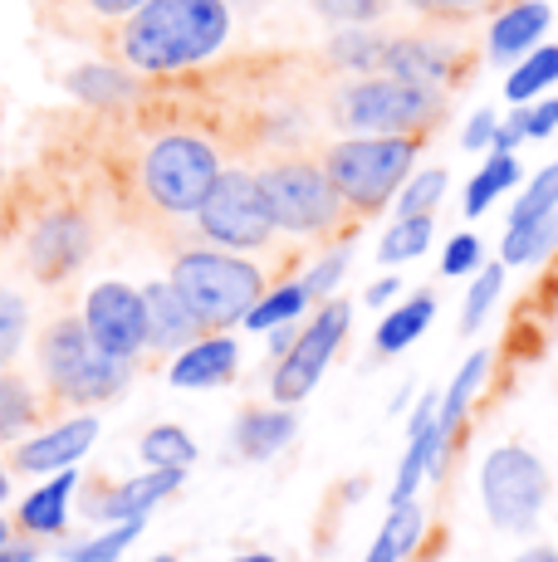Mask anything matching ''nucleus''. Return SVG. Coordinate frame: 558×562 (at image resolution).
Listing matches in <instances>:
<instances>
[{
  "instance_id": "bb28decb",
  "label": "nucleus",
  "mask_w": 558,
  "mask_h": 562,
  "mask_svg": "<svg viewBox=\"0 0 558 562\" xmlns=\"http://www.w3.org/2000/svg\"><path fill=\"white\" fill-rule=\"evenodd\" d=\"M554 83H558V45H544V49L524 54L520 69L504 79V99H510V103H529L534 93L554 89Z\"/></svg>"
},
{
  "instance_id": "9d476101",
  "label": "nucleus",
  "mask_w": 558,
  "mask_h": 562,
  "mask_svg": "<svg viewBox=\"0 0 558 562\" xmlns=\"http://www.w3.org/2000/svg\"><path fill=\"white\" fill-rule=\"evenodd\" d=\"M348 318H353L348 304H343V299H328V304L309 318V328L279 352L275 382H270V396L279 406H299L319 386V376H324L328 362H334L338 342L348 338Z\"/></svg>"
},
{
  "instance_id": "f257e3e1",
  "label": "nucleus",
  "mask_w": 558,
  "mask_h": 562,
  "mask_svg": "<svg viewBox=\"0 0 558 562\" xmlns=\"http://www.w3.org/2000/svg\"><path fill=\"white\" fill-rule=\"evenodd\" d=\"M231 35L225 0H147L123 25V59L143 74H171L211 59Z\"/></svg>"
},
{
  "instance_id": "e433bc0d",
  "label": "nucleus",
  "mask_w": 558,
  "mask_h": 562,
  "mask_svg": "<svg viewBox=\"0 0 558 562\" xmlns=\"http://www.w3.org/2000/svg\"><path fill=\"white\" fill-rule=\"evenodd\" d=\"M25 328H30L25 299L10 294V289H0V367L15 358L20 348H25Z\"/></svg>"
},
{
  "instance_id": "2eb2a0df",
  "label": "nucleus",
  "mask_w": 558,
  "mask_h": 562,
  "mask_svg": "<svg viewBox=\"0 0 558 562\" xmlns=\"http://www.w3.org/2000/svg\"><path fill=\"white\" fill-rule=\"evenodd\" d=\"M382 69L397 74V79H406V83L446 89V83L456 79V49L442 45V40H432V35H402V40H388Z\"/></svg>"
},
{
  "instance_id": "7c9ffc66",
  "label": "nucleus",
  "mask_w": 558,
  "mask_h": 562,
  "mask_svg": "<svg viewBox=\"0 0 558 562\" xmlns=\"http://www.w3.org/2000/svg\"><path fill=\"white\" fill-rule=\"evenodd\" d=\"M558 245V211L544 215L534 225H520V231H504V245H500V265H529V259L549 255Z\"/></svg>"
},
{
  "instance_id": "ea45409f",
  "label": "nucleus",
  "mask_w": 558,
  "mask_h": 562,
  "mask_svg": "<svg viewBox=\"0 0 558 562\" xmlns=\"http://www.w3.org/2000/svg\"><path fill=\"white\" fill-rule=\"evenodd\" d=\"M480 240L476 235H456V240L446 245V255H442V274H450V279H460V274H476L480 269Z\"/></svg>"
},
{
  "instance_id": "0eeeda50",
  "label": "nucleus",
  "mask_w": 558,
  "mask_h": 562,
  "mask_svg": "<svg viewBox=\"0 0 558 562\" xmlns=\"http://www.w3.org/2000/svg\"><path fill=\"white\" fill-rule=\"evenodd\" d=\"M480 504L500 533H534L549 504V470L524 446H500L480 464Z\"/></svg>"
},
{
  "instance_id": "b1692460",
  "label": "nucleus",
  "mask_w": 558,
  "mask_h": 562,
  "mask_svg": "<svg viewBox=\"0 0 558 562\" xmlns=\"http://www.w3.org/2000/svg\"><path fill=\"white\" fill-rule=\"evenodd\" d=\"M416 538H422V509H416L412 499L392 504L388 524H382V533L372 538V548H368V558L362 562H402L416 548Z\"/></svg>"
},
{
  "instance_id": "3c124183",
  "label": "nucleus",
  "mask_w": 558,
  "mask_h": 562,
  "mask_svg": "<svg viewBox=\"0 0 558 562\" xmlns=\"http://www.w3.org/2000/svg\"><path fill=\"white\" fill-rule=\"evenodd\" d=\"M514 562H558V548H529V553H520Z\"/></svg>"
},
{
  "instance_id": "2f4dec72",
  "label": "nucleus",
  "mask_w": 558,
  "mask_h": 562,
  "mask_svg": "<svg viewBox=\"0 0 558 562\" xmlns=\"http://www.w3.org/2000/svg\"><path fill=\"white\" fill-rule=\"evenodd\" d=\"M432 245V215H397V225L382 235L378 259L382 265H402V259H416Z\"/></svg>"
},
{
  "instance_id": "f704fd0d",
  "label": "nucleus",
  "mask_w": 558,
  "mask_h": 562,
  "mask_svg": "<svg viewBox=\"0 0 558 562\" xmlns=\"http://www.w3.org/2000/svg\"><path fill=\"white\" fill-rule=\"evenodd\" d=\"M500 289H504V265H486V269H476V284H470L466 308H460V333H476L480 323H486V313L495 308Z\"/></svg>"
},
{
  "instance_id": "de8ad7c7",
  "label": "nucleus",
  "mask_w": 558,
  "mask_h": 562,
  "mask_svg": "<svg viewBox=\"0 0 558 562\" xmlns=\"http://www.w3.org/2000/svg\"><path fill=\"white\" fill-rule=\"evenodd\" d=\"M397 289H402V279H378V284L368 289V304H372V308L392 304V299H397Z\"/></svg>"
},
{
  "instance_id": "f03ea898",
  "label": "nucleus",
  "mask_w": 558,
  "mask_h": 562,
  "mask_svg": "<svg viewBox=\"0 0 558 562\" xmlns=\"http://www.w3.org/2000/svg\"><path fill=\"white\" fill-rule=\"evenodd\" d=\"M442 117V89L406 83L397 74H368L334 93V123L353 137H412Z\"/></svg>"
},
{
  "instance_id": "412c9836",
  "label": "nucleus",
  "mask_w": 558,
  "mask_h": 562,
  "mask_svg": "<svg viewBox=\"0 0 558 562\" xmlns=\"http://www.w3.org/2000/svg\"><path fill=\"white\" fill-rule=\"evenodd\" d=\"M486 372H490V352L480 348L476 358H466V362H460L456 382H450V392L442 396V406H436V420H432V430H436V446H442L446 456H450V440H456V430H460V420H466L470 402H476L480 382H486Z\"/></svg>"
},
{
  "instance_id": "dca6fc26",
  "label": "nucleus",
  "mask_w": 558,
  "mask_h": 562,
  "mask_svg": "<svg viewBox=\"0 0 558 562\" xmlns=\"http://www.w3.org/2000/svg\"><path fill=\"white\" fill-rule=\"evenodd\" d=\"M143 308H147V348H157V352H181L207 333L197 313L187 308V299L171 289V279L143 289Z\"/></svg>"
},
{
  "instance_id": "a18cd8bd",
  "label": "nucleus",
  "mask_w": 558,
  "mask_h": 562,
  "mask_svg": "<svg viewBox=\"0 0 558 562\" xmlns=\"http://www.w3.org/2000/svg\"><path fill=\"white\" fill-rule=\"evenodd\" d=\"M436 406H442V396H436V392H426L422 402H416L412 420H406V436H422V430H426V426H432V420H436Z\"/></svg>"
},
{
  "instance_id": "4468645a",
  "label": "nucleus",
  "mask_w": 558,
  "mask_h": 562,
  "mask_svg": "<svg viewBox=\"0 0 558 562\" xmlns=\"http://www.w3.org/2000/svg\"><path fill=\"white\" fill-rule=\"evenodd\" d=\"M181 480H187V470H153L147 464L143 474H133V480H123L118 490H109L103 499L89 504V518H103V524H123V518H147L163 499L181 490Z\"/></svg>"
},
{
  "instance_id": "c85d7f7f",
  "label": "nucleus",
  "mask_w": 558,
  "mask_h": 562,
  "mask_svg": "<svg viewBox=\"0 0 558 562\" xmlns=\"http://www.w3.org/2000/svg\"><path fill=\"white\" fill-rule=\"evenodd\" d=\"M143 533V518H123V524H109L103 533L83 538V543H69L64 548V562H118L127 548L137 543Z\"/></svg>"
},
{
  "instance_id": "393cba45",
  "label": "nucleus",
  "mask_w": 558,
  "mask_h": 562,
  "mask_svg": "<svg viewBox=\"0 0 558 562\" xmlns=\"http://www.w3.org/2000/svg\"><path fill=\"white\" fill-rule=\"evenodd\" d=\"M314 299H309V289H304V279L299 284H279V289H265L260 299H255V308L245 313V328H255V333H270L279 328V323H294L299 313H304Z\"/></svg>"
},
{
  "instance_id": "6e6552de",
  "label": "nucleus",
  "mask_w": 558,
  "mask_h": 562,
  "mask_svg": "<svg viewBox=\"0 0 558 562\" xmlns=\"http://www.w3.org/2000/svg\"><path fill=\"white\" fill-rule=\"evenodd\" d=\"M260 191L275 215V231L289 235H328L343 215V196L319 161H275L260 171Z\"/></svg>"
},
{
  "instance_id": "a19ab883",
  "label": "nucleus",
  "mask_w": 558,
  "mask_h": 562,
  "mask_svg": "<svg viewBox=\"0 0 558 562\" xmlns=\"http://www.w3.org/2000/svg\"><path fill=\"white\" fill-rule=\"evenodd\" d=\"M402 5L422 10V15H476V10L495 5V0H402Z\"/></svg>"
},
{
  "instance_id": "20e7f679",
  "label": "nucleus",
  "mask_w": 558,
  "mask_h": 562,
  "mask_svg": "<svg viewBox=\"0 0 558 562\" xmlns=\"http://www.w3.org/2000/svg\"><path fill=\"white\" fill-rule=\"evenodd\" d=\"M171 289L187 299L201 328H231V323H245V313L265 294V279L250 259L231 250H187L171 265Z\"/></svg>"
},
{
  "instance_id": "c03bdc74",
  "label": "nucleus",
  "mask_w": 558,
  "mask_h": 562,
  "mask_svg": "<svg viewBox=\"0 0 558 562\" xmlns=\"http://www.w3.org/2000/svg\"><path fill=\"white\" fill-rule=\"evenodd\" d=\"M495 113H476L466 123V137H460V147H466V153H476V147H490V137H495Z\"/></svg>"
},
{
  "instance_id": "7ed1b4c3",
  "label": "nucleus",
  "mask_w": 558,
  "mask_h": 562,
  "mask_svg": "<svg viewBox=\"0 0 558 562\" xmlns=\"http://www.w3.org/2000/svg\"><path fill=\"white\" fill-rule=\"evenodd\" d=\"M40 367L49 376V392L69 406L113 402L127 386V376H133V362L103 352L89 338L83 318H59L55 328H45V338H40Z\"/></svg>"
},
{
  "instance_id": "f8f14e48",
  "label": "nucleus",
  "mask_w": 558,
  "mask_h": 562,
  "mask_svg": "<svg viewBox=\"0 0 558 562\" xmlns=\"http://www.w3.org/2000/svg\"><path fill=\"white\" fill-rule=\"evenodd\" d=\"M89 245H93V231L79 211H55L30 231V245H25V259H30V274L45 279V284H59L69 279L74 269L89 259Z\"/></svg>"
},
{
  "instance_id": "72a5a7b5",
  "label": "nucleus",
  "mask_w": 558,
  "mask_h": 562,
  "mask_svg": "<svg viewBox=\"0 0 558 562\" xmlns=\"http://www.w3.org/2000/svg\"><path fill=\"white\" fill-rule=\"evenodd\" d=\"M554 211H558V161H554V167H544L539 177H534V187L524 191L520 201H514V211H510V231L544 221V215H554Z\"/></svg>"
},
{
  "instance_id": "aec40b11",
  "label": "nucleus",
  "mask_w": 558,
  "mask_h": 562,
  "mask_svg": "<svg viewBox=\"0 0 558 562\" xmlns=\"http://www.w3.org/2000/svg\"><path fill=\"white\" fill-rule=\"evenodd\" d=\"M294 430H299L294 411L279 402L270 411H245L241 426H235V450H241L245 460H270L294 440Z\"/></svg>"
},
{
  "instance_id": "cd10ccee",
  "label": "nucleus",
  "mask_w": 558,
  "mask_h": 562,
  "mask_svg": "<svg viewBox=\"0 0 558 562\" xmlns=\"http://www.w3.org/2000/svg\"><path fill=\"white\" fill-rule=\"evenodd\" d=\"M514 181H520V161H514V153H495L486 167L476 171V181L466 187V215L490 211V205H495Z\"/></svg>"
},
{
  "instance_id": "5701e85b",
  "label": "nucleus",
  "mask_w": 558,
  "mask_h": 562,
  "mask_svg": "<svg viewBox=\"0 0 558 562\" xmlns=\"http://www.w3.org/2000/svg\"><path fill=\"white\" fill-rule=\"evenodd\" d=\"M69 93L89 108H113V103L133 99V79L123 69H113V64H79L69 74Z\"/></svg>"
},
{
  "instance_id": "ddd939ff",
  "label": "nucleus",
  "mask_w": 558,
  "mask_h": 562,
  "mask_svg": "<svg viewBox=\"0 0 558 562\" xmlns=\"http://www.w3.org/2000/svg\"><path fill=\"white\" fill-rule=\"evenodd\" d=\"M93 440H99V416L79 411V416L59 420V426L40 430L35 440H25L15 460H20V470H30V474H59V470H74V464L89 456Z\"/></svg>"
},
{
  "instance_id": "603ef678",
  "label": "nucleus",
  "mask_w": 558,
  "mask_h": 562,
  "mask_svg": "<svg viewBox=\"0 0 558 562\" xmlns=\"http://www.w3.org/2000/svg\"><path fill=\"white\" fill-rule=\"evenodd\" d=\"M231 562H275L270 553H245V558H231Z\"/></svg>"
},
{
  "instance_id": "4c0bfd02",
  "label": "nucleus",
  "mask_w": 558,
  "mask_h": 562,
  "mask_svg": "<svg viewBox=\"0 0 558 562\" xmlns=\"http://www.w3.org/2000/svg\"><path fill=\"white\" fill-rule=\"evenodd\" d=\"M314 10L334 25H372L388 15V0H314Z\"/></svg>"
},
{
  "instance_id": "39448f33",
  "label": "nucleus",
  "mask_w": 558,
  "mask_h": 562,
  "mask_svg": "<svg viewBox=\"0 0 558 562\" xmlns=\"http://www.w3.org/2000/svg\"><path fill=\"white\" fill-rule=\"evenodd\" d=\"M412 161H416V137H343V143L328 147L324 171L343 205L378 211L412 177Z\"/></svg>"
},
{
  "instance_id": "79ce46f5",
  "label": "nucleus",
  "mask_w": 558,
  "mask_h": 562,
  "mask_svg": "<svg viewBox=\"0 0 558 562\" xmlns=\"http://www.w3.org/2000/svg\"><path fill=\"white\" fill-rule=\"evenodd\" d=\"M524 127H529V137H549L558 127V99H544V103L524 108Z\"/></svg>"
},
{
  "instance_id": "c756f323",
  "label": "nucleus",
  "mask_w": 558,
  "mask_h": 562,
  "mask_svg": "<svg viewBox=\"0 0 558 562\" xmlns=\"http://www.w3.org/2000/svg\"><path fill=\"white\" fill-rule=\"evenodd\" d=\"M35 416H40V402H35V392H30V382H20L15 372L0 367V440L30 430Z\"/></svg>"
},
{
  "instance_id": "c9c22d12",
  "label": "nucleus",
  "mask_w": 558,
  "mask_h": 562,
  "mask_svg": "<svg viewBox=\"0 0 558 562\" xmlns=\"http://www.w3.org/2000/svg\"><path fill=\"white\" fill-rule=\"evenodd\" d=\"M446 196V171H422V177H412L402 191H397V215H432L436 205Z\"/></svg>"
},
{
  "instance_id": "8fccbe9b",
  "label": "nucleus",
  "mask_w": 558,
  "mask_h": 562,
  "mask_svg": "<svg viewBox=\"0 0 558 562\" xmlns=\"http://www.w3.org/2000/svg\"><path fill=\"white\" fill-rule=\"evenodd\" d=\"M294 338H299V333L289 328V323H279V328H270V352L279 358V352H284V348H289V342H294Z\"/></svg>"
},
{
  "instance_id": "5fc2aeb1",
  "label": "nucleus",
  "mask_w": 558,
  "mask_h": 562,
  "mask_svg": "<svg viewBox=\"0 0 558 562\" xmlns=\"http://www.w3.org/2000/svg\"><path fill=\"white\" fill-rule=\"evenodd\" d=\"M5 543H10V528H5V524H0V548H5Z\"/></svg>"
},
{
  "instance_id": "473e14b6",
  "label": "nucleus",
  "mask_w": 558,
  "mask_h": 562,
  "mask_svg": "<svg viewBox=\"0 0 558 562\" xmlns=\"http://www.w3.org/2000/svg\"><path fill=\"white\" fill-rule=\"evenodd\" d=\"M334 64L338 69H358V74H368V69H382V54H388V40L382 35H368V30H343V35L334 40Z\"/></svg>"
},
{
  "instance_id": "9b49d317",
  "label": "nucleus",
  "mask_w": 558,
  "mask_h": 562,
  "mask_svg": "<svg viewBox=\"0 0 558 562\" xmlns=\"http://www.w3.org/2000/svg\"><path fill=\"white\" fill-rule=\"evenodd\" d=\"M83 328L99 342L103 352L133 362L147 348V308H143V289H127L109 279V284L89 289L83 299Z\"/></svg>"
},
{
  "instance_id": "423d86ee",
  "label": "nucleus",
  "mask_w": 558,
  "mask_h": 562,
  "mask_svg": "<svg viewBox=\"0 0 558 562\" xmlns=\"http://www.w3.org/2000/svg\"><path fill=\"white\" fill-rule=\"evenodd\" d=\"M216 177H221L216 147L191 133L157 137L143 157V191H147V201L167 215H197L201 201L216 187Z\"/></svg>"
},
{
  "instance_id": "1a4fd4ad",
  "label": "nucleus",
  "mask_w": 558,
  "mask_h": 562,
  "mask_svg": "<svg viewBox=\"0 0 558 562\" xmlns=\"http://www.w3.org/2000/svg\"><path fill=\"white\" fill-rule=\"evenodd\" d=\"M197 221L201 235L216 240L221 250H260L275 235V215L265 205L260 177H250V171H221L211 196L201 201Z\"/></svg>"
},
{
  "instance_id": "a211bd4d",
  "label": "nucleus",
  "mask_w": 558,
  "mask_h": 562,
  "mask_svg": "<svg viewBox=\"0 0 558 562\" xmlns=\"http://www.w3.org/2000/svg\"><path fill=\"white\" fill-rule=\"evenodd\" d=\"M544 30H549V5L544 0H520V5H510L490 25V59H500V64L520 59V54H529L539 45Z\"/></svg>"
},
{
  "instance_id": "49530a36",
  "label": "nucleus",
  "mask_w": 558,
  "mask_h": 562,
  "mask_svg": "<svg viewBox=\"0 0 558 562\" xmlns=\"http://www.w3.org/2000/svg\"><path fill=\"white\" fill-rule=\"evenodd\" d=\"M0 562H40V548L35 543H15V538H10V543L0 548Z\"/></svg>"
},
{
  "instance_id": "6ab92c4d",
  "label": "nucleus",
  "mask_w": 558,
  "mask_h": 562,
  "mask_svg": "<svg viewBox=\"0 0 558 562\" xmlns=\"http://www.w3.org/2000/svg\"><path fill=\"white\" fill-rule=\"evenodd\" d=\"M74 490H79V474H74V470L49 474L35 494H25V499H20V514H15L20 528H25V533H40V538H45V533H64Z\"/></svg>"
},
{
  "instance_id": "37998d69",
  "label": "nucleus",
  "mask_w": 558,
  "mask_h": 562,
  "mask_svg": "<svg viewBox=\"0 0 558 562\" xmlns=\"http://www.w3.org/2000/svg\"><path fill=\"white\" fill-rule=\"evenodd\" d=\"M524 137H529V127H524V108H514V117H510V123H500V127H495V137H490V147H495V153H514V147H520Z\"/></svg>"
},
{
  "instance_id": "a878e982",
  "label": "nucleus",
  "mask_w": 558,
  "mask_h": 562,
  "mask_svg": "<svg viewBox=\"0 0 558 562\" xmlns=\"http://www.w3.org/2000/svg\"><path fill=\"white\" fill-rule=\"evenodd\" d=\"M137 460L153 464V470H191L197 440H191L181 426H153L143 440H137Z\"/></svg>"
},
{
  "instance_id": "4be33fe9",
  "label": "nucleus",
  "mask_w": 558,
  "mask_h": 562,
  "mask_svg": "<svg viewBox=\"0 0 558 562\" xmlns=\"http://www.w3.org/2000/svg\"><path fill=\"white\" fill-rule=\"evenodd\" d=\"M432 313H436V299H432V294H412L406 304H397L388 318L378 323V352H382V358H392V352L412 348V342L426 333Z\"/></svg>"
},
{
  "instance_id": "6e6d98bb",
  "label": "nucleus",
  "mask_w": 558,
  "mask_h": 562,
  "mask_svg": "<svg viewBox=\"0 0 558 562\" xmlns=\"http://www.w3.org/2000/svg\"><path fill=\"white\" fill-rule=\"evenodd\" d=\"M153 562H177V558H167V553H163V558H153Z\"/></svg>"
},
{
  "instance_id": "09e8293b",
  "label": "nucleus",
  "mask_w": 558,
  "mask_h": 562,
  "mask_svg": "<svg viewBox=\"0 0 558 562\" xmlns=\"http://www.w3.org/2000/svg\"><path fill=\"white\" fill-rule=\"evenodd\" d=\"M99 15H133L137 5H147V0H89Z\"/></svg>"
},
{
  "instance_id": "864d4df0",
  "label": "nucleus",
  "mask_w": 558,
  "mask_h": 562,
  "mask_svg": "<svg viewBox=\"0 0 558 562\" xmlns=\"http://www.w3.org/2000/svg\"><path fill=\"white\" fill-rule=\"evenodd\" d=\"M5 499H10V474L0 470V504H5Z\"/></svg>"
},
{
  "instance_id": "58836bf2",
  "label": "nucleus",
  "mask_w": 558,
  "mask_h": 562,
  "mask_svg": "<svg viewBox=\"0 0 558 562\" xmlns=\"http://www.w3.org/2000/svg\"><path fill=\"white\" fill-rule=\"evenodd\" d=\"M348 274V250H334V255H324L314 269L304 274V289H309V299H328L338 289V279Z\"/></svg>"
},
{
  "instance_id": "f3484780",
  "label": "nucleus",
  "mask_w": 558,
  "mask_h": 562,
  "mask_svg": "<svg viewBox=\"0 0 558 562\" xmlns=\"http://www.w3.org/2000/svg\"><path fill=\"white\" fill-rule=\"evenodd\" d=\"M235 367H241L235 338L211 333V338H197L191 348H181L167 376H171V386H181V392H201V386H225L235 376Z\"/></svg>"
}]
</instances>
